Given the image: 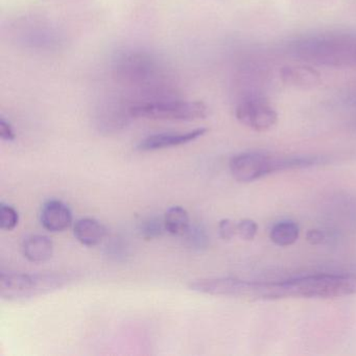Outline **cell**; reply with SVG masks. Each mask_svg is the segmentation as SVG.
<instances>
[{
	"label": "cell",
	"instance_id": "d6986e66",
	"mask_svg": "<svg viewBox=\"0 0 356 356\" xmlns=\"http://www.w3.org/2000/svg\"><path fill=\"white\" fill-rule=\"evenodd\" d=\"M326 236L323 231L318 230V229H312L308 230L306 233V241L312 245H321L324 243Z\"/></svg>",
	"mask_w": 356,
	"mask_h": 356
},
{
	"label": "cell",
	"instance_id": "277c9868",
	"mask_svg": "<svg viewBox=\"0 0 356 356\" xmlns=\"http://www.w3.org/2000/svg\"><path fill=\"white\" fill-rule=\"evenodd\" d=\"M129 112L131 116L137 118L191 122L205 118L208 115V107L202 102H153L132 106Z\"/></svg>",
	"mask_w": 356,
	"mask_h": 356
},
{
	"label": "cell",
	"instance_id": "30bf717a",
	"mask_svg": "<svg viewBox=\"0 0 356 356\" xmlns=\"http://www.w3.org/2000/svg\"><path fill=\"white\" fill-rule=\"evenodd\" d=\"M283 82L299 88H312L320 84L321 76L314 68L307 66H289L281 70Z\"/></svg>",
	"mask_w": 356,
	"mask_h": 356
},
{
	"label": "cell",
	"instance_id": "7c38bea8",
	"mask_svg": "<svg viewBox=\"0 0 356 356\" xmlns=\"http://www.w3.org/2000/svg\"><path fill=\"white\" fill-rule=\"evenodd\" d=\"M300 235V227L291 220H283L273 227L270 238L278 247H289L297 243Z\"/></svg>",
	"mask_w": 356,
	"mask_h": 356
},
{
	"label": "cell",
	"instance_id": "7a4b0ae2",
	"mask_svg": "<svg viewBox=\"0 0 356 356\" xmlns=\"http://www.w3.org/2000/svg\"><path fill=\"white\" fill-rule=\"evenodd\" d=\"M68 278L63 274H0V297L8 301H19L61 289Z\"/></svg>",
	"mask_w": 356,
	"mask_h": 356
},
{
	"label": "cell",
	"instance_id": "5b68a950",
	"mask_svg": "<svg viewBox=\"0 0 356 356\" xmlns=\"http://www.w3.org/2000/svg\"><path fill=\"white\" fill-rule=\"evenodd\" d=\"M237 120L256 132H266L278 122L272 104L261 97H250L243 99L235 110Z\"/></svg>",
	"mask_w": 356,
	"mask_h": 356
},
{
	"label": "cell",
	"instance_id": "e0dca14e",
	"mask_svg": "<svg viewBox=\"0 0 356 356\" xmlns=\"http://www.w3.org/2000/svg\"><path fill=\"white\" fill-rule=\"evenodd\" d=\"M218 231H220V235L222 239L231 241L237 235V222H233L229 218H225V220H220V225H218Z\"/></svg>",
	"mask_w": 356,
	"mask_h": 356
},
{
	"label": "cell",
	"instance_id": "ac0fdd59",
	"mask_svg": "<svg viewBox=\"0 0 356 356\" xmlns=\"http://www.w3.org/2000/svg\"><path fill=\"white\" fill-rule=\"evenodd\" d=\"M0 137H1L3 140L6 141H13L16 138L13 127L3 118H0Z\"/></svg>",
	"mask_w": 356,
	"mask_h": 356
},
{
	"label": "cell",
	"instance_id": "6da1fadb",
	"mask_svg": "<svg viewBox=\"0 0 356 356\" xmlns=\"http://www.w3.org/2000/svg\"><path fill=\"white\" fill-rule=\"evenodd\" d=\"M278 299H332L356 293L355 274H318L277 282Z\"/></svg>",
	"mask_w": 356,
	"mask_h": 356
},
{
	"label": "cell",
	"instance_id": "9a60e30c",
	"mask_svg": "<svg viewBox=\"0 0 356 356\" xmlns=\"http://www.w3.org/2000/svg\"><path fill=\"white\" fill-rule=\"evenodd\" d=\"M19 214L17 210L7 204H0V228L12 231L17 227Z\"/></svg>",
	"mask_w": 356,
	"mask_h": 356
},
{
	"label": "cell",
	"instance_id": "ba28073f",
	"mask_svg": "<svg viewBox=\"0 0 356 356\" xmlns=\"http://www.w3.org/2000/svg\"><path fill=\"white\" fill-rule=\"evenodd\" d=\"M22 253L29 261L34 264L49 261L53 257V241L45 235H30L22 243Z\"/></svg>",
	"mask_w": 356,
	"mask_h": 356
},
{
	"label": "cell",
	"instance_id": "4fadbf2b",
	"mask_svg": "<svg viewBox=\"0 0 356 356\" xmlns=\"http://www.w3.org/2000/svg\"><path fill=\"white\" fill-rule=\"evenodd\" d=\"M183 236L186 239L187 245L197 251H203L209 245L210 241L207 231L201 225H193V226L191 225Z\"/></svg>",
	"mask_w": 356,
	"mask_h": 356
},
{
	"label": "cell",
	"instance_id": "9c48e42d",
	"mask_svg": "<svg viewBox=\"0 0 356 356\" xmlns=\"http://www.w3.org/2000/svg\"><path fill=\"white\" fill-rule=\"evenodd\" d=\"M74 234L76 241L86 247H95L105 239L107 229L95 218H85L76 220Z\"/></svg>",
	"mask_w": 356,
	"mask_h": 356
},
{
	"label": "cell",
	"instance_id": "52a82bcc",
	"mask_svg": "<svg viewBox=\"0 0 356 356\" xmlns=\"http://www.w3.org/2000/svg\"><path fill=\"white\" fill-rule=\"evenodd\" d=\"M40 220L45 230L54 233L62 232L72 225V210L63 202L49 200L42 206Z\"/></svg>",
	"mask_w": 356,
	"mask_h": 356
},
{
	"label": "cell",
	"instance_id": "8fae6325",
	"mask_svg": "<svg viewBox=\"0 0 356 356\" xmlns=\"http://www.w3.org/2000/svg\"><path fill=\"white\" fill-rule=\"evenodd\" d=\"M164 227L170 234L183 236L191 227L188 212L181 206L170 207L164 214Z\"/></svg>",
	"mask_w": 356,
	"mask_h": 356
},
{
	"label": "cell",
	"instance_id": "8992f818",
	"mask_svg": "<svg viewBox=\"0 0 356 356\" xmlns=\"http://www.w3.org/2000/svg\"><path fill=\"white\" fill-rule=\"evenodd\" d=\"M208 129L197 128L185 133H158L145 137L137 145V149L141 152L158 151L168 147H179L197 140L207 133Z\"/></svg>",
	"mask_w": 356,
	"mask_h": 356
},
{
	"label": "cell",
	"instance_id": "5bb4252c",
	"mask_svg": "<svg viewBox=\"0 0 356 356\" xmlns=\"http://www.w3.org/2000/svg\"><path fill=\"white\" fill-rule=\"evenodd\" d=\"M139 230H140L141 236L147 239V241L158 238V237L161 236L163 231H165L163 218L162 220L157 218H147L141 222Z\"/></svg>",
	"mask_w": 356,
	"mask_h": 356
},
{
	"label": "cell",
	"instance_id": "3957f363",
	"mask_svg": "<svg viewBox=\"0 0 356 356\" xmlns=\"http://www.w3.org/2000/svg\"><path fill=\"white\" fill-rule=\"evenodd\" d=\"M231 175L241 183L259 180L273 172L291 170L289 157H273L259 152H248L234 156L229 163Z\"/></svg>",
	"mask_w": 356,
	"mask_h": 356
},
{
	"label": "cell",
	"instance_id": "ffe728a7",
	"mask_svg": "<svg viewBox=\"0 0 356 356\" xmlns=\"http://www.w3.org/2000/svg\"><path fill=\"white\" fill-rule=\"evenodd\" d=\"M243 287H245V280H243V284H241V299L243 300Z\"/></svg>",
	"mask_w": 356,
	"mask_h": 356
},
{
	"label": "cell",
	"instance_id": "2e32d148",
	"mask_svg": "<svg viewBox=\"0 0 356 356\" xmlns=\"http://www.w3.org/2000/svg\"><path fill=\"white\" fill-rule=\"evenodd\" d=\"M257 231L258 225L255 220L245 218L237 222V235L243 241H253Z\"/></svg>",
	"mask_w": 356,
	"mask_h": 356
}]
</instances>
